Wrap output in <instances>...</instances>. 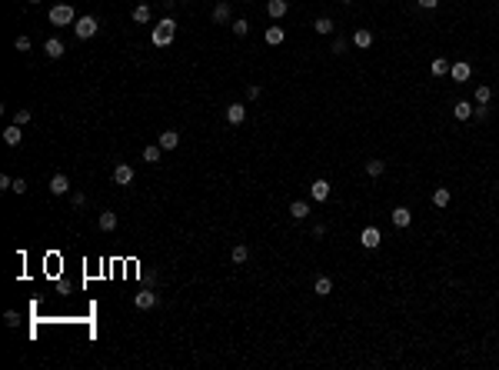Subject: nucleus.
I'll return each instance as SVG.
<instances>
[{"label": "nucleus", "mask_w": 499, "mask_h": 370, "mask_svg": "<svg viewBox=\"0 0 499 370\" xmlns=\"http://www.w3.org/2000/svg\"><path fill=\"white\" fill-rule=\"evenodd\" d=\"M173 33H176V20L173 17H163V20L153 27V47H166V44L173 40Z\"/></svg>", "instance_id": "obj_1"}, {"label": "nucleus", "mask_w": 499, "mask_h": 370, "mask_svg": "<svg viewBox=\"0 0 499 370\" xmlns=\"http://www.w3.org/2000/svg\"><path fill=\"white\" fill-rule=\"evenodd\" d=\"M100 30V24H97V17H77V20H73V33H77L80 40H90V37H94V33Z\"/></svg>", "instance_id": "obj_2"}, {"label": "nucleus", "mask_w": 499, "mask_h": 370, "mask_svg": "<svg viewBox=\"0 0 499 370\" xmlns=\"http://www.w3.org/2000/svg\"><path fill=\"white\" fill-rule=\"evenodd\" d=\"M50 24L54 27H70L73 24V7L70 4H57V7H50Z\"/></svg>", "instance_id": "obj_3"}, {"label": "nucleus", "mask_w": 499, "mask_h": 370, "mask_svg": "<svg viewBox=\"0 0 499 370\" xmlns=\"http://www.w3.org/2000/svg\"><path fill=\"white\" fill-rule=\"evenodd\" d=\"M133 167H130V163H117V167H113V184L117 187H130L133 184Z\"/></svg>", "instance_id": "obj_4"}, {"label": "nucleus", "mask_w": 499, "mask_h": 370, "mask_svg": "<svg viewBox=\"0 0 499 370\" xmlns=\"http://www.w3.org/2000/svg\"><path fill=\"white\" fill-rule=\"evenodd\" d=\"M133 304H137V310H153V307L160 304V294H153V290H140L133 297Z\"/></svg>", "instance_id": "obj_5"}, {"label": "nucleus", "mask_w": 499, "mask_h": 370, "mask_svg": "<svg viewBox=\"0 0 499 370\" xmlns=\"http://www.w3.org/2000/svg\"><path fill=\"white\" fill-rule=\"evenodd\" d=\"M50 193H54V197L70 193V177H67V174H54V177H50Z\"/></svg>", "instance_id": "obj_6"}, {"label": "nucleus", "mask_w": 499, "mask_h": 370, "mask_svg": "<svg viewBox=\"0 0 499 370\" xmlns=\"http://www.w3.org/2000/svg\"><path fill=\"white\" fill-rule=\"evenodd\" d=\"M380 240H383V237H380V230H376V227H363V233H359V243H363L366 250H376V247H380Z\"/></svg>", "instance_id": "obj_7"}, {"label": "nucleus", "mask_w": 499, "mask_h": 370, "mask_svg": "<svg viewBox=\"0 0 499 370\" xmlns=\"http://www.w3.org/2000/svg\"><path fill=\"white\" fill-rule=\"evenodd\" d=\"M309 193H313V200H316V203L330 200V180L316 177V180H313V187H309Z\"/></svg>", "instance_id": "obj_8"}, {"label": "nucleus", "mask_w": 499, "mask_h": 370, "mask_svg": "<svg viewBox=\"0 0 499 370\" xmlns=\"http://www.w3.org/2000/svg\"><path fill=\"white\" fill-rule=\"evenodd\" d=\"M449 77H452L456 84H466L469 77H473V67H469L466 60H460V64H452V67H449Z\"/></svg>", "instance_id": "obj_9"}, {"label": "nucleus", "mask_w": 499, "mask_h": 370, "mask_svg": "<svg viewBox=\"0 0 499 370\" xmlns=\"http://www.w3.org/2000/svg\"><path fill=\"white\" fill-rule=\"evenodd\" d=\"M213 24H233V10H230L226 0H220V4L213 7Z\"/></svg>", "instance_id": "obj_10"}, {"label": "nucleus", "mask_w": 499, "mask_h": 370, "mask_svg": "<svg viewBox=\"0 0 499 370\" xmlns=\"http://www.w3.org/2000/svg\"><path fill=\"white\" fill-rule=\"evenodd\" d=\"M389 217H393V227H399V230H403V227H410L413 210H410V207H393V214H389Z\"/></svg>", "instance_id": "obj_11"}, {"label": "nucleus", "mask_w": 499, "mask_h": 370, "mask_svg": "<svg viewBox=\"0 0 499 370\" xmlns=\"http://www.w3.org/2000/svg\"><path fill=\"white\" fill-rule=\"evenodd\" d=\"M243 120H246V107H243V104H230V107H226V124L240 127Z\"/></svg>", "instance_id": "obj_12"}, {"label": "nucleus", "mask_w": 499, "mask_h": 370, "mask_svg": "<svg viewBox=\"0 0 499 370\" xmlns=\"http://www.w3.org/2000/svg\"><path fill=\"white\" fill-rule=\"evenodd\" d=\"M309 214H313V210H309L306 200H293V203H290V217H293V220H306Z\"/></svg>", "instance_id": "obj_13"}, {"label": "nucleus", "mask_w": 499, "mask_h": 370, "mask_svg": "<svg viewBox=\"0 0 499 370\" xmlns=\"http://www.w3.org/2000/svg\"><path fill=\"white\" fill-rule=\"evenodd\" d=\"M353 44H356L359 50H370V47H373V30H366V27H359V30L353 33Z\"/></svg>", "instance_id": "obj_14"}, {"label": "nucleus", "mask_w": 499, "mask_h": 370, "mask_svg": "<svg viewBox=\"0 0 499 370\" xmlns=\"http://www.w3.org/2000/svg\"><path fill=\"white\" fill-rule=\"evenodd\" d=\"M160 147H163V150H176V147H180V134H176V130H163V134H160Z\"/></svg>", "instance_id": "obj_15"}, {"label": "nucleus", "mask_w": 499, "mask_h": 370, "mask_svg": "<svg viewBox=\"0 0 499 370\" xmlns=\"http://www.w3.org/2000/svg\"><path fill=\"white\" fill-rule=\"evenodd\" d=\"M286 10H290V4H286V0H269V4H266V14L273 17V20L286 17Z\"/></svg>", "instance_id": "obj_16"}, {"label": "nucleus", "mask_w": 499, "mask_h": 370, "mask_svg": "<svg viewBox=\"0 0 499 370\" xmlns=\"http://www.w3.org/2000/svg\"><path fill=\"white\" fill-rule=\"evenodd\" d=\"M43 54H47L50 60H57V57H64V40H57V37H50V40L43 44Z\"/></svg>", "instance_id": "obj_17"}, {"label": "nucleus", "mask_w": 499, "mask_h": 370, "mask_svg": "<svg viewBox=\"0 0 499 370\" xmlns=\"http://www.w3.org/2000/svg\"><path fill=\"white\" fill-rule=\"evenodd\" d=\"M313 294H316V297H330L333 294V280L330 277H316V280H313Z\"/></svg>", "instance_id": "obj_18"}, {"label": "nucleus", "mask_w": 499, "mask_h": 370, "mask_svg": "<svg viewBox=\"0 0 499 370\" xmlns=\"http://www.w3.org/2000/svg\"><path fill=\"white\" fill-rule=\"evenodd\" d=\"M4 140H7V147H20L24 134H20V127H17V124H10V127L4 130Z\"/></svg>", "instance_id": "obj_19"}, {"label": "nucleus", "mask_w": 499, "mask_h": 370, "mask_svg": "<svg viewBox=\"0 0 499 370\" xmlns=\"http://www.w3.org/2000/svg\"><path fill=\"white\" fill-rule=\"evenodd\" d=\"M452 113H456L460 120H469V117H473V100H456V107H452Z\"/></svg>", "instance_id": "obj_20"}, {"label": "nucleus", "mask_w": 499, "mask_h": 370, "mask_svg": "<svg viewBox=\"0 0 499 370\" xmlns=\"http://www.w3.org/2000/svg\"><path fill=\"white\" fill-rule=\"evenodd\" d=\"M133 20H137V24H150V20H153V10L147 7V4H137V7H133Z\"/></svg>", "instance_id": "obj_21"}, {"label": "nucleus", "mask_w": 499, "mask_h": 370, "mask_svg": "<svg viewBox=\"0 0 499 370\" xmlns=\"http://www.w3.org/2000/svg\"><path fill=\"white\" fill-rule=\"evenodd\" d=\"M100 230L103 233H113V230H117V214L103 210V214H100Z\"/></svg>", "instance_id": "obj_22"}, {"label": "nucleus", "mask_w": 499, "mask_h": 370, "mask_svg": "<svg viewBox=\"0 0 499 370\" xmlns=\"http://www.w3.org/2000/svg\"><path fill=\"white\" fill-rule=\"evenodd\" d=\"M230 260L233 264H246V260H250V247H246V243H237V247L230 250Z\"/></svg>", "instance_id": "obj_23"}, {"label": "nucleus", "mask_w": 499, "mask_h": 370, "mask_svg": "<svg viewBox=\"0 0 499 370\" xmlns=\"http://www.w3.org/2000/svg\"><path fill=\"white\" fill-rule=\"evenodd\" d=\"M313 30L326 37V33H333V30H336V24H333L330 17H316V20H313Z\"/></svg>", "instance_id": "obj_24"}, {"label": "nucleus", "mask_w": 499, "mask_h": 370, "mask_svg": "<svg viewBox=\"0 0 499 370\" xmlns=\"http://www.w3.org/2000/svg\"><path fill=\"white\" fill-rule=\"evenodd\" d=\"M160 153H163V147L150 144V147H143V160H147V163H160Z\"/></svg>", "instance_id": "obj_25"}, {"label": "nucleus", "mask_w": 499, "mask_h": 370, "mask_svg": "<svg viewBox=\"0 0 499 370\" xmlns=\"http://www.w3.org/2000/svg\"><path fill=\"white\" fill-rule=\"evenodd\" d=\"M449 200H452V193L446 190V187H436V190H433V203H436V207H446Z\"/></svg>", "instance_id": "obj_26"}, {"label": "nucleus", "mask_w": 499, "mask_h": 370, "mask_svg": "<svg viewBox=\"0 0 499 370\" xmlns=\"http://www.w3.org/2000/svg\"><path fill=\"white\" fill-rule=\"evenodd\" d=\"M283 37H286V33H283V27H269V30H266V44H269V47L283 44Z\"/></svg>", "instance_id": "obj_27"}, {"label": "nucleus", "mask_w": 499, "mask_h": 370, "mask_svg": "<svg viewBox=\"0 0 499 370\" xmlns=\"http://www.w3.org/2000/svg\"><path fill=\"white\" fill-rule=\"evenodd\" d=\"M383 170H386L383 160H366V177H383Z\"/></svg>", "instance_id": "obj_28"}, {"label": "nucleus", "mask_w": 499, "mask_h": 370, "mask_svg": "<svg viewBox=\"0 0 499 370\" xmlns=\"http://www.w3.org/2000/svg\"><path fill=\"white\" fill-rule=\"evenodd\" d=\"M473 97H476V104H489V100H492V87H486V84H479Z\"/></svg>", "instance_id": "obj_29"}, {"label": "nucleus", "mask_w": 499, "mask_h": 370, "mask_svg": "<svg viewBox=\"0 0 499 370\" xmlns=\"http://www.w3.org/2000/svg\"><path fill=\"white\" fill-rule=\"evenodd\" d=\"M30 120H33V113L27 110V107H20V110L14 113V124H17V127H27V124H30Z\"/></svg>", "instance_id": "obj_30"}, {"label": "nucleus", "mask_w": 499, "mask_h": 370, "mask_svg": "<svg viewBox=\"0 0 499 370\" xmlns=\"http://www.w3.org/2000/svg\"><path fill=\"white\" fill-rule=\"evenodd\" d=\"M429 70H433L436 77H443V73H449V64H446L443 57H436V60H433V67H429Z\"/></svg>", "instance_id": "obj_31"}, {"label": "nucleus", "mask_w": 499, "mask_h": 370, "mask_svg": "<svg viewBox=\"0 0 499 370\" xmlns=\"http://www.w3.org/2000/svg\"><path fill=\"white\" fill-rule=\"evenodd\" d=\"M14 47L20 50V54H27V50L33 47V40H30V37H27V33H20V37H17V40H14Z\"/></svg>", "instance_id": "obj_32"}, {"label": "nucleus", "mask_w": 499, "mask_h": 370, "mask_svg": "<svg viewBox=\"0 0 499 370\" xmlns=\"http://www.w3.org/2000/svg\"><path fill=\"white\" fill-rule=\"evenodd\" d=\"M233 33H237V37H246V30H250V24H246V20H243V17H237V20H233Z\"/></svg>", "instance_id": "obj_33"}, {"label": "nucleus", "mask_w": 499, "mask_h": 370, "mask_svg": "<svg viewBox=\"0 0 499 370\" xmlns=\"http://www.w3.org/2000/svg\"><path fill=\"white\" fill-rule=\"evenodd\" d=\"M346 47H349V40H346V37H336V40L330 44V50H333V54H346Z\"/></svg>", "instance_id": "obj_34"}, {"label": "nucleus", "mask_w": 499, "mask_h": 370, "mask_svg": "<svg viewBox=\"0 0 499 370\" xmlns=\"http://www.w3.org/2000/svg\"><path fill=\"white\" fill-rule=\"evenodd\" d=\"M473 113H476V120H489V107H486V104H476Z\"/></svg>", "instance_id": "obj_35"}, {"label": "nucleus", "mask_w": 499, "mask_h": 370, "mask_svg": "<svg viewBox=\"0 0 499 370\" xmlns=\"http://www.w3.org/2000/svg\"><path fill=\"white\" fill-rule=\"evenodd\" d=\"M4 320H7V327H17V323H20V314H17V310H7Z\"/></svg>", "instance_id": "obj_36"}, {"label": "nucleus", "mask_w": 499, "mask_h": 370, "mask_svg": "<svg viewBox=\"0 0 499 370\" xmlns=\"http://www.w3.org/2000/svg\"><path fill=\"white\" fill-rule=\"evenodd\" d=\"M14 193H20V197L27 193V180L24 177H14Z\"/></svg>", "instance_id": "obj_37"}, {"label": "nucleus", "mask_w": 499, "mask_h": 370, "mask_svg": "<svg viewBox=\"0 0 499 370\" xmlns=\"http://www.w3.org/2000/svg\"><path fill=\"white\" fill-rule=\"evenodd\" d=\"M0 190H14V177L10 174H0Z\"/></svg>", "instance_id": "obj_38"}, {"label": "nucleus", "mask_w": 499, "mask_h": 370, "mask_svg": "<svg viewBox=\"0 0 499 370\" xmlns=\"http://www.w3.org/2000/svg\"><path fill=\"white\" fill-rule=\"evenodd\" d=\"M256 97H260V87H256V84H250V87H246V100H256Z\"/></svg>", "instance_id": "obj_39"}, {"label": "nucleus", "mask_w": 499, "mask_h": 370, "mask_svg": "<svg viewBox=\"0 0 499 370\" xmlns=\"http://www.w3.org/2000/svg\"><path fill=\"white\" fill-rule=\"evenodd\" d=\"M420 7L423 10H436V7H439V0H420Z\"/></svg>", "instance_id": "obj_40"}, {"label": "nucleus", "mask_w": 499, "mask_h": 370, "mask_svg": "<svg viewBox=\"0 0 499 370\" xmlns=\"http://www.w3.org/2000/svg\"><path fill=\"white\" fill-rule=\"evenodd\" d=\"M83 203H87V197H83V193L77 190V193H73V207H83Z\"/></svg>", "instance_id": "obj_41"}, {"label": "nucleus", "mask_w": 499, "mask_h": 370, "mask_svg": "<svg viewBox=\"0 0 499 370\" xmlns=\"http://www.w3.org/2000/svg\"><path fill=\"white\" fill-rule=\"evenodd\" d=\"M313 237H326V224H316V227H313Z\"/></svg>", "instance_id": "obj_42"}, {"label": "nucleus", "mask_w": 499, "mask_h": 370, "mask_svg": "<svg viewBox=\"0 0 499 370\" xmlns=\"http://www.w3.org/2000/svg\"><path fill=\"white\" fill-rule=\"evenodd\" d=\"M163 7H166V10H173V7H176V0H163Z\"/></svg>", "instance_id": "obj_43"}, {"label": "nucleus", "mask_w": 499, "mask_h": 370, "mask_svg": "<svg viewBox=\"0 0 499 370\" xmlns=\"http://www.w3.org/2000/svg\"><path fill=\"white\" fill-rule=\"evenodd\" d=\"M27 4H40V0H27Z\"/></svg>", "instance_id": "obj_44"}, {"label": "nucleus", "mask_w": 499, "mask_h": 370, "mask_svg": "<svg viewBox=\"0 0 499 370\" xmlns=\"http://www.w3.org/2000/svg\"><path fill=\"white\" fill-rule=\"evenodd\" d=\"M340 4H353V0H340Z\"/></svg>", "instance_id": "obj_45"}, {"label": "nucleus", "mask_w": 499, "mask_h": 370, "mask_svg": "<svg viewBox=\"0 0 499 370\" xmlns=\"http://www.w3.org/2000/svg\"><path fill=\"white\" fill-rule=\"evenodd\" d=\"M243 4H250V0H243Z\"/></svg>", "instance_id": "obj_46"}]
</instances>
